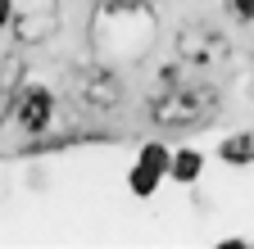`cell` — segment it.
Wrapping results in <instances>:
<instances>
[{"label": "cell", "instance_id": "cell-5", "mask_svg": "<svg viewBox=\"0 0 254 249\" xmlns=\"http://www.w3.org/2000/svg\"><path fill=\"white\" fill-rule=\"evenodd\" d=\"M204 168H209V154H204V149H195V145H177V149H173L168 181H173V186H200Z\"/></svg>", "mask_w": 254, "mask_h": 249}, {"label": "cell", "instance_id": "cell-4", "mask_svg": "<svg viewBox=\"0 0 254 249\" xmlns=\"http://www.w3.org/2000/svg\"><path fill=\"white\" fill-rule=\"evenodd\" d=\"M213 159L222 168H254V127H241V132H227L218 141Z\"/></svg>", "mask_w": 254, "mask_h": 249}, {"label": "cell", "instance_id": "cell-7", "mask_svg": "<svg viewBox=\"0 0 254 249\" xmlns=\"http://www.w3.org/2000/svg\"><path fill=\"white\" fill-rule=\"evenodd\" d=\"M136 163L154 168L159 177H168V168H173V145H164V141H141L136 145Z\"/></svg>", "mask_w": 254, "mask_h": 249}, {"label": "cell", "instance_id": "cell-11", "mask_svg": "<svg viewBox=\"0 0 254 249\" xmlns=\"http://www.w3.org/2000/svg\"><path fill=\"white\" fill-rule=\"evenodd\" d=\"M0 73H5V54H0Z\"/></svg>", "mask_w": 254, "mask_h": 249}, {"label": "cell", "instance_id": "cell-3", "mask_svg": "<svg viewBox=\"0 0 254 249\" xmlns=\"http://www.w3.org/2000/svg\"><path fill=\"white\" fill-rule=\"evenodd\" d=\"M55 118H59V100H55V91L46 82L18 86V96H14V127L23 136H46L55 127Z\"/></svg>", "mask_w": 254, "mask_h": 249}, {"label": "cell", "instance_id": "cell-2", "mask_svg": "<svg viewBox=\"0 0 254 249\" xmlns=\"http://www.w3.org/2000/svg\"><path fill=\"white\" fill-rule=\"evenodd\" d=\"M218 113V96L204 86V82H182V77H168L164 96L150 104V118L164 122V127H200Z\"/></svg>", "mask_w": 254, "mask_h": 249}, {"label": "cell", "instance_id": "cell-10", "mask_svg": "<svg viewBox=\"0 0 254 249\" xmlns=\"http://www.w3.org/2000/svg\"><path fill=\"white\" fill-rule=\"evenodd\" d=\"M14 27V0H0V32Z\"/></svg>", "mask_w": 254, "mask_h": 249}, {"label": "cell", "instance_id": "cell-9", "mask_svg": "<svg viewBox=\"0 0 254 249\" xmlns=\"http://www.w3.org/2000/svg\"><path fill=\"white\" fill-rule=\"evenodd\" d=\"M14 96H18V91H14L9 82H0V122L14 118Z\"/></svg>", "mask_w": 254, "mask_h": 249}, {"label": "cell", "instance_id": "cell-1", "mask_svg": "<svg viewBox=\"0 0 254 249\" xmlns=\"http://www.w3.org/2000/svg\"><path fill=\"white\" fill-rule=\"evenodd\" d=\"M159 41V14L150 0H100L91 14V46L105 64H141Z\"/></svg>", "mask_w": 254, "mask_h": 249}, {"label": "cell", "instance_id": "cell-8", "mask_svg": "<svg viewBox=\"0 0 254 249\" xmlns=\"http://www.w3.org/2000/svg\"><path fill=\"white\" fill-rule=\"evenodd\" d=\"M222 9H227L236 23H245V27H254V0H222Z\"/></svg>", "mask_w": 254, "mask_h": 249}, {"label": "cell", "instance_id": "cell-6", "mask_svg": "<svg viewBox=\"0 0 254 249\" xmlns=\"http://www.w3.org/2000/svg\"><path fill=\"white\" fill-rule=\"evenodd\" d=\"M164 181H168V177H159L154 168H145V163H136V159H132V168H127V191H132V199H154Z\"/></svg>", "mask_w": 254, "mask_h": 249}]
</instances>
